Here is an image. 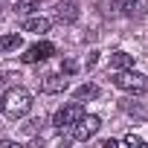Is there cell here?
Segmentation results:
<instances>
[{
	"instance_id": "1",
	"label": "cell",
	"mask_w": 148,
	"mask_h": 148,
	"mask_svg": "<svg viewBox=\"0 0 148 148\" xmlns=\"http://www.w3.org/2000/svg\"><path fill=\"white\" fill-rule=\"evenodd\" d=\"M29 108H32V96H29V90H23V87H12V90H6V96H3V113H6L9 119H21V116H26Z\"/></svg>"
},
{
	"instance_id": "2",
	"label": "cell",
	"mask_w": 148,
	"mask_h": 148,
	"mask_svg": "<svg viewBox=\"0 0 148 148\" xmlns=\"http://www.w3.org/2000/svg\"><path fill=\"white\" fill-rule=\"evenodd\" d=\"M113 84L125 93H134V96L148 93V76H139V73H131V70H116Z\"/></svg>"
},
{
	"instance_id": "3",
	"label": "cell",
	"mask_w": 148,
	"mask_h": 148,
	"mask_svg": "<svg viewBox=\"0 0 148 148\" xmlns=\"http://www.w3.org/2000/svg\"><path fill=\"white\" fill-rule=\"evenodd\" d=\"M82 116H84V108H82L79 102H73V105H64V108L52 116V125H55L58 131H64V128H73Z\"/></svg>"
},
{
	"instance_id": "4",
	"label": "cell",
	"mask_w": 148,
	"mask_h": 148,
	"mask_svg": "<svg viewBox=\"0 0 148 148\" xmlns=\"http://www.w3.org/2000/svg\"><path fill=\"white\" fill-rule=\"evenodd\" d=\"M102 128V119L99 116H82L76 125H73L70 131H73V139H79V142H84V139H90V136H96V131Z\"/></svg>"
},
{
	"instance_id": "5",
	"label": "cell",
	"mask_w": 148,
	"mask_h": 148,
	"mask_svg": "<svg viewBox=\"0 0 148 148\" xmlns=\"http://www.w3.org/2000/svg\"><path fill=\"white\" fill-rule=\"evenodd\" d=\"M49 55H55V44L38 41V44H32V47L21 55V61H23V64H38V61H47Z\"/></svg>"
},
{
	"instance_id": "6",
	"label": "cell",
	"mask_w": 148,
	"mask_h": 148,
	"mask_svg": "<svg viewBox=\"0 0 148 148\" xmlns=\"http://www.w3.org/2000/svg\"><path fill=\"white\" fill-rule=\"evenodd\" d=\"M67 84H70V82H67L64 73H61V76H58V73H49V76L41 79V90H44V93H64Z\"/></svg>"
},
{
	"instance_id": "7",
	"label": "cell",
	"mask_w": 148,
	"mask_h": 148,
	"mask_svg": "<svg viewBox=\"0 0 148 148\" xmlns=\"http://www.w3.org/2000/svg\"><path fill=\"white\" fill-rule=\"evenodd\" d=\"M55 15L61 23H76L79 21V6L73 3V0H61V3L55 6Z\"/></svg>"
},
{
	"instance_id": "8",
	"label": "cell",
	"mask_w": 148,
	"mask_h": 148,
	"mask_svg": "<svg viewBox=\"0 0 148 148\" xmlns=\"http://www.w3.org/2000/svg\"><path fill=\"white\" fill-rule=\"evenodd\" d=\"M23 32H35V35L49 32V18H26L23 21Z\"/></svg>"
},
{
	"instance_id": "9",
	"label": "cell",
	"mask_w": 148,
	"mask_h": 148,
	"mask_svg": "<svg viewBox=\"0 0 148 148\" xmlns=\"http://www.w3.org/2000/svg\"><path fill=\"white\" fill-rule=\"evenodd\" d=\"M122 110L131 113V116H136V119H148V108L139 105V102H122Z\"/></svg>"
},
{
	"instance_id": "10",
	"label": "cell",
	"mask_w": 148,
	"mask_h": 148,
	"mask_svg": "<svg viewBox=\"0 0 148 148\" xmlns=\"http://www.w3.org/2000/svg\"><path fill=\"white\" fill-rule=\"evenodd\" d=\"M76 102H84V99H96L99 96V87L96 84H82V87H76Z\"/></svg>"
},
{
	"instance_id": "11",
	"label": "cell",
	"mask_w": 148,
	"mask_h": 148,
	"mask_svg": "<svg viewBox=\"0 0 148 148\" xmlns=\"http://www.w3.org/2000/svg\"><path fill=\"white\" fill-rule=\"evenodd\" d=\"M110 64H113L116 70H128V67H134V55H128V52H113V55H110Z\"/></svg>"
},
{
	"instance_id": "12",
	"label": "cell",
	"mask_w": 148,
	"mask_h": 148,
	"mask_svg": "<svg viewBox=\"0 0 148 148\" xmlns=\"http://www.w3.org/2000/svg\"><path fill=\"white\" fill-rule=\"evenodd\" d=\"M18 47H21V35L18 32H9V35L0 38V52H9V49H18Z\"/></svg>"
},
{
	"instance_id": "13",
	"label": "cell",
	"mask_w": 148,
	"mask_h": 148,
	"mask_svg": "<svg viewBox=\"0 0 148 148\" xmlns=\"http://www.w3.org/2000/svg\"><path fill=\"white\" fill-rule=\"evenodd\" d=\"M38 6H41V0H18V3H15V12H18V15H32Z\"/></svg>"
},
{
	"instance_id": "14",
	"label": "cell",
	"mask_w": 148,
	"mask_h": 148,
	"mask_svg": "<svg viewBox=\"0 0 148 148\" xmlns=\"http://www.w3.org/2000/svg\"><path fill=\"white\" fill-rule=\"evenodd\" d=\"M113 6H116L122 15H131V12H134V6H136V0H116Z\"/></svg>"
},
{
	"instance_id": "15",
	"label": "cell",
	"mask_w": 148,
	"mask_h": 148,
	"mask_svg": "<svg viewBox=\"0 0 148 148\" xmlns=\"http://www.w3.org/2000/svg\"><path fill=\"white\" fill-rule=\"evenodd\" d=\"M61 73H64V76H73V73H76V61H61Z\"/></svg>"
},
{
	"instance_id": "16",
	"label": "cell",
	"mask_w": 148,
	"mask_h": 148,
	"mask_svg": "<svg viewBox=\"0 0 148 148\" xmlns=\"http://www.w3.org/2000/svg\"><path fill=\"white\" fill-rule=\"evenodd\" d=\"M122 142H125V145H136V148H145V142H142L139 136H134V134H128V136H125Z\"/></svg>"
},
{
	"instance_id": "17",
	"label": "cell",
	"mask_w": 148,
	"mask_h": 148,
	"mask_svg": "<svg viewBox=\"0 0 148 148\" xmlns=\"http://www.w3.org/2000/svg\"><path fill=\"white\" fill-rule=\"evenodd\" d=\"M3 84H6V79H3V76H0V87H3Z\"/></svg>"
},
{
	"instance_id": "18",
	"label": "cell",
	"mask_w": 148,
	"mask_h": 148,
	"mask_svg": "<svg viewBox=\"0 0 148 148\" xmlns=\"http://www.w3.org/2000/svg\"><path fill=\"white\" fill-rule=\"evenodd\" d=\"M0 113H3V105H0Z\"/></svg>"
}]
</instances>
